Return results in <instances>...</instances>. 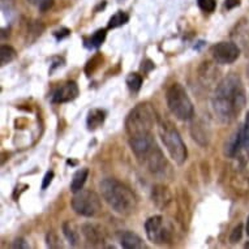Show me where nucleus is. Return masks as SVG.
<instances>
[{"instance_id": "3", "label": "nucleus", "mask_w": 249, "mask_h": 249, "mask_svg": "<svg viewBox=\"0 0 249 249\" xmlns=\"http://www.w3.org/2000/svg\"><path fill=\"white\" fill-rule=\"evenodd\" d=\"M157 122V115L150 103H140L129 112L125 120V128L131 137L149 135Z\"/></svg>"}, {"instance_id": "16", "label": "nucleus", "mask_w": 249, "mask_h": 249, "mask_svg": "<svg viewBox=\"0 0 249 249\" xmlns=\"http://www.w3.org/2000/svg\"><path fill=\"white\" fill-rule=\"evenodd\" d=\"M82 233L86 237V240L91 243V244H98L102 240L101 232L95 229L94 226L91 225H84L82 226Z\"/></svg>"}, {"instance_id": "32", "label": "nucleus", "mask_w": 249, "mask_h": 249, "mask_svg": "<svg viewBox=\"0 0 249 249\" xmlns=\"http://www.w3.org/2000/svg\"><path fill=\"white\" fill-rule=\"evenodd\" d=\"M245 248H249V243H247V244H245Z\"/></svg>"}, {"instance_id": "9", "label": "nucleus", "mask_w": 249, "mask_h": 249, "mask_svg": "<svg viewBox=\"0 0 249 249\" xmlns=\"http://www.w3.org/2000/svg\"><path fill=\"white\" fill-rule=\"evenodd\" d=\"M129 142H131L132 150H133V153H135L136 157H137L140 160H142L143 158L157 146V143H155L151 133H149V135L131 137V141H129Z\"/></svg>"}, {"instance_id": "1", "label": "nucleus", "mask_w": 249, "mask_h": 249, "mask_svg": "<svg viewBox=\"0 0 249 249\" xmlns=\"http://www.w3.org/2000/svg\"><path fill=\"white\" fill-rule=\"evenodd\" d=\"M245 105V93L236 74L226 76L215 90L213 107L223 123L232 122Z\"/></svg>"}, {"instance_id": "14", "label": "nucleus", "mask_w": 249, "mask_h": 249, "mask_svg": "<svg viewBox=\"0 0 249 249\" xmlns=\"http://www.w3.org/2000/svg\"><path fill=\"white\" fill-rule=\"evenodd\" d=\"M106 119V112L99 108H93L89 111L88 114V119H86V124L90 131H94L97 128H99Z\"/></svg>"}, {"instance_id": "19", "label": "nucleus", "mask_w": 249, "mask_h": 249, "mask_svg": "<svg viewBox=\"0 0 249 249\" xmlns=\"http://www.w3.org/2000/svg\"><path fill=\"white\" fill-rule=\"evenodd\" d=\"M105 39H106V29H99V30H97V32L89 38V41L85 42L86 43H89V45H86L88 47H94V49H97V47H99V46L102 45L103 42H105Z\"/></svg>"}, {"instance_id": "12", "label": "nucleus", "mask_w": 249, "mask_h": 249, "mask_svg": "<svg viewBox=\"0 0 249 249\" xmlns=\"http://www.w3.org/2000/svg\"><path fill=\"white\" fill-rule=\"evenodd\" d=\"M151 197H153V202L160 209L166 208L168 202L171 201V193H170V191L164 185H157V187H154Z\"/></svg>"}, {"instance_id": "7", "label": "nucleus", "mask_w": 249, "mask_h": 249, "mask_svg": "<svg viewBox=\"0 0 249 249\" xmlns=\"http://www.w3.org/2000/svg\"><path fill=\"white\" fill-rule=\"evenodd\" d=\"M145 231H146L147 239L155 243V244L168 243L171 240V230L166 226L163 216H150L145 222Z\"/></svg>"}, {"instance_id": "2", "label": "nucleus", "mask_w": 249, "mask_h": 249, "mask_svg": "<svg viewBox=\"0 0 249 249\" xmlns=\"http://www.w3.org/2000/svg\"><path fill=\"white\" fill-rule=\"evenodd\" d=\"M99 188L105 201L119 214L129 215L137 208L135 193L116 179H105L99 184Z\"/></svg>"}, {"instance_id": "31", "label": "nucleus", "mask_w": 249, "mask_h": 249, "mask_svg": "<svg viewBox=\"0 0 249 249\" xmlns=\"http://www.w3.org/2000/svg\"><path fill=\"white\" fill-rule=\"evenodd\" d=\"M245 232H247V235L249 236V216L248 219H247V226H245Z\"/></svg>"}, {"instance_id": "17", "label": "nucleus", "mask_w": 249, "mask_h": 249, "mask_svg": "<svg viewBox=\"0 0 249 249\" xmlns=\"http://www.w3.org/2000/svg\"><path fill=\"white\" fill-rule=\"evenodd\" d=\"M63 233H64V236L67 237V240L70 241L71 245H77L78 243V233L77 231L74 230L73 225L70 223V222H66L64 225H63Z\"/></svg>"}, {"instance_id": "22", "label": "nucleus", "mask_w": 249, "mask_h": 249, "mask_svg": "<svg viewBox=\"0 0 249 249\" xmlns=\"http://www.w3.org/2000/svg\"><path fill=\"white\" fill-rule=\"evenodd\" d=\"M30 4L36 5L41 12H46L49 11L53 5V0H28Z\"/></svg>"}, {"instance_id": "28", "label": "nucleus", "mask_w": 249, "mask_h": 249, "mask_svg": "<svg viewBox=\"0 0 249 249\" xmlns=\"http://www.w3.org/2000/svg\"><path fill=\"white\" fill-rule=\"evenodd\" d=\"M240 5V0H226L225 3V7L226 9H232L235 8V7H239Z\"/></svg>"}, {"instance_id": "21", "label": "nucleus", "mask_w": 249, "mask_h": 249, "mask_svg": "<svg viewBox=\"0 0 249 249\" xmlns=\"http://www.w3.org/2000/svg\"><path fill=\"white\" fill-rule=\"evenodd\" d=\"M127 85L131 91L137 93L141 89V85H142V77L139 73H131L127 77Z\"/></svg>"}, {"instance_id": "24", "label": "nucleus", "mask_w": 249, "mask_h": 249, "mask_svg": "<svg viewBox=\"0 0 249 249\" xmlns=\"http://www.w3.org/2000/svg\"><path fill=\"white\" fill-rule=\"evenodd\" d=\"M241 135H243V147H249V112L245 116L244 127L241 128Z\"/></svg>"}, {"instance_id": "18", "label": "nucleus", "mask_w": 249, "mask_h": 249, "mask_svg": "<svg viewBox=\"0 0 249 249\" xmlns=\"http://www.w3.org/2000/svg\"><path fill=\"white\" fill-rule=\"evenodd\" d=\"M16 57V50L11 46H1L0 49V64L5 66Z\"/></svg>"}, {"instance_id": "6", "label": "nucleus", "mask_w": 249, "mask_h": 249, "mask_svg": "<svg viewBox=\"0 0 249 249\" xmlns=\"http://www.w3.org/2000/svg\"><path fill=\"white\" fill-rule=\"evenodd\" d=\"M72 209L78 215L91 218L95 216L101 210H102V201L101 197L93 191L89 189H81L74 193L72 198Z\"/></svg>"}, {"instance_id": "20", "label": "nucleus", "mask_w": 249, "mask_h": 249, "mask_svg": "<svg viewBox=\"0 0 249 249\" xmlns=\"http://www.w3.org/2000/svg\"><path fill=\"white\" fill-rule=\"evenodd\" d=\"M128 20H129V17H128L127 13L119 11V12L115 13L114 16L110 18V21H108V29L119 28V26H122V25L127 24Z\"/></svg>"}, {"instance_id": "25", "label": "nucleus", "mask_w": 249, "mask_h": 249, "mask_svg": "<svg viewBox=\"0 0 249 249\" xmlns=\"http://www.w3.org/2000/svg\"><path fill=\"white\" fill-rule=\"evenodd\" d=\"M243 236V225H237L235 229L232 230V232L230 235V243H237Z\"/></svg>"}, {"instance_id": "5", "label": "nucleus", "mask_w": 249, "mask_h": 249, "mask_svg": "<svg viewBox=\"0 0 249 249\" xmlns=\"http://www.w3.org/2000/svg\"><path fill=\"white\" fill-rule=\"evenodd\" d=\"M160 135L172 160L178 164H183L187 160L188 151L176 128L170 123H163L160 128Z\"/></svg>"}, {"instance_id": "30", "label": "nucleus", "mask_w": 249, "mask_h": 249, "mask_svg": "<svg viewBox=\"0 0 249 249\" xmlns=\"http://www.w3.org/2000/svg\"><path fill=\"white\" fill-rule=\"evenodd\" d=\"M13 248H29V245L25 243L24 239H17L13 243Z\"/></svg>"}, {"instance_id": "27", "label": "nucleus", "mask_w": 249, "mask_h": 249, "mask_svg": "<svg viewBox=\"0 0 249 249\" xmlns=\"http://www.w3.org/2000/svg\"><path fill=\"white\" fill-rule=\"evenodd\" d=\"M53 171H49L45 175V178H43V183H42V189L47 188L50 184H51V181H53Z\"/></svg>"}, {"instance_id": "10", "label": "nucleus", "mask_w": 249, "mask_h": 249, "mask_svg": "<svg viewBox=\"0 0 249 249\" xmlns=\"http://www.w3.org/2000/svg\"><path fill=\"white\" fill-rule=\"evenodd\" d=\"M78 86L74 81H67L61 84L53 90V103H67L77 98Z\"/></svg>"}, {"instance_id": "8", "label": "nucleus", "mask_w": 249, "mask_h": 249, "mask_svg": "<svg viewBox=\"0 0 249 249\" xmlns=\"http://www.w3.org/2000/svg\"><path fill=\"white\" fill-rule=\"evenodd\" d=\"M212 53L218 64H231L237 60L240 55V50L232 42H221L213 47Z\"/></svg>"}, {"instance_id": "4", "label": "nucleus", "mask_w": 249, "mask_h": 249, "mask_svg": "<svg viewBox=\"0 0 249 249\" xmlns=\"http://www.w3.org/2000/svg\"><path fill=\"white\" fill-rule=\"evenodd\" d=\"M166 99H167L168 108L176 119L185 122V120L193 118V115H195L193 103L183 85L174 84L170 86L167 94H166Z\"/></svg>"}, {"instance_id": "15", "label": "nucleus", "mask_w": 249, "mask_h": 249, "mask_svg": "<svg viewBox=\"0 0 249 249\" xmlns=\"http://www.w3.org/2000/svg\"><path fill=\"white\" fill-rule=\"evenodd\" d=\"M88 175H89L88 168H81V170L76 171V174L73 175V179H72V183H71V191L73 193L81 191L86 179H88Z\"/></svg>"}, {"instance_id": "11", "label": "nucleus", "mask_w": 249, "mask_h": 249, "mask_svg": "<svg viewBox=\"0 0 249 249\" xmlns=\"http://www.w3.org/2000/svg\"><path fill=\"white\" fill-rule=\"evenodd\" d=\"M243 146V135H241V129H237L230 136L229 140L225 143V155L227 157H235L237 154V151Z\"/></svg>"}, {"instance_id": "26", "label": "nucleus", "mask_w": 249, "mask_h": 249, "mask_svg": "<svg viewBox=\"0 0 249 249\" xmlns=\"http://www.w3.org/2000/svg\"><path fill=\"white\" fill-rule=\"evenodd\" d=\"M47 245L50 248H60L61 244L59 243V239L53 232L47 233Z\"/></svg>"}, {"instance_id": "29", "label": "nucleus", "mask_w": 249, "mask_h": 249, "mask_svg": "<svg viewBox=\"0 0 249 249\" xmlns=\"http://www.w3.org/2000/svg\"><path fill=\"white\" fill-rule=\"evenodd\" d=\"M70 33L71 32L68 29H61V30H57L56 33H55V37H56V39L59 41V39H63L64 37H68Z\"/></svg>"}, {"instance_id": "13", "label": "nucleus", "mask_w": 249, "mask_h": 249, "mask_svg": "<svg viewBox=\"0 0 249 249\" xmlns=\"http://www.w3.org/2000/svg\"><path fill=\"white\" fill-rule=\"evenodd\" d=\"M120 244H122L123 248L125 249L145 248L142 239L137 233L131 232V231H127V232L123 233L122 237H120Z\"/></svg>"}, {"instance_id": "23", "label": "nucleus", "mask_w": 249, "mask_h": 249, "mask_svg": "<svg viewBox=\"0 0 249 249\" xmlns=\"http://www.w3.org/2000/svg\"><path fill=\"white\" fill-rule=\"evenodd\" d=\"M197 1H198V7H200L204 12H214V9H215L216 7L215 0H197Z\"/></svg>"}]
</instances>
